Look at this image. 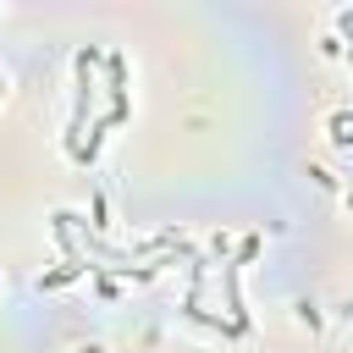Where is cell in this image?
<instances>
[{
  "label": "cell",
  "instance_id": "cell-1",
  "mask_svg": "<svg viewBox=\"0 0 353 353\" xmlns=\"http://www.w3.org/2000/svg\"><path fill=\"white\" fill-rule=\"evenodd\" d=\"M336 143H353V121L347 116H336Z\"/></svg>",
  "mask_w": 353,
  "mask_h": 353
},
{
  "label": "cell",
  "instance_id": "cell-2",
  "mask_svg": "<svg viewBox=\"0 0 353 353\" xmlns=\"http://www.w3.org/2000/svg\"><path fill=\"white\" fill-rule=\"evenodd\" d=\"M77 353H99V347H77Z\"/></svg>",
  "mask_w": 353,
  "mask_h": 353
}]
</instances>
